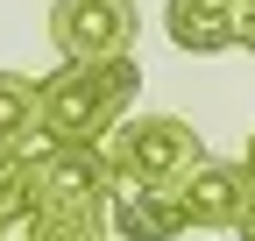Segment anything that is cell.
I'll return each instance as SVG.
<instances>
[{"label": "cell", "mask_w": 255, "mask_h": 241, "mask_svg": "<svg viewBox=\"0 0 255 241\" xmlns=\"http://www.w3.org/2000/svg\"><path fill=\"white\" fill-rule=\"evenodd\" d=\"M142 7L135 0H50V43L57 64H107V57H135Z\"/></svg>", "instance_id": "cell-4"}, {"label": "cell", "mask_w": 255, "mask_h": 241, "mask_svg": "<svg viewBox=\"0 0 255 241\" xmlns=\"http://www.w3.org/2000/svg\"><path fill=\"white\" fill-rule=\"evenodd\" d=\"M248 199H255L248 163L206 156V163L177 185V213H184V227H191V234H234V227H241V213H248Z\"/></svg>", "instance_id": "cell-5"}, {"label": "cell", "mask_w": 255, "mask_h": 241, "mask_svg": "<svg viewBox=\"0 0 255 241\" xmlns=\"http://www.w3.org/2000/svg\"><path fill=\"white\" fill-rule=\"evenodd\" d=\"M142 93V64L135 57H107V64H57L50 78H36V120L71 142V149H100V135L114 120L135 114Z\"/></svg>", "instance_id": "cell-1"}, {"label": "cell", "mask_w": 255, "mask_h": 241, "mask_svg": "<svg viewBox=\"0 0 255 241\" xmlns=\"http://www.w3.org/2000/svg\"><path fill=\"white\" fill-rule=\"evenodd\" d=\"M234 14H241V0H170L163 36L184 57H220V50H234Z\"/></svg>", "instance_id": "cell-7"}, {"label": "cell", "mask_w": 255, "mask_h": 241, "mask_svg": "<svg viewBox=\"0 0 255 241\" xmlns=\"http://www.w3.org/2000/svg\"><path fill=\"white\" fill-rule=\"evenodd\" d=\"M107 185L114 177L100 163V149H71V142H64L50 163L7 177V192H21L36 206L43 241H114L107 234Z\"/></svg>", "instance_id": "cell-2"}, {"label": "cell", "mask_w": 255, "mask_h": 241, "mask_svg": "<svg viewBox=\"0 0 255 241\" xmlns=\"http://www.w3.org/2000/svg\"><path fill=\"white\" fill-rule=\"evenodd\" d=\"M234 50H255V0H241V14H234Z\"/></svg>", "instance_id": "cell-10"}, {"label": "cell", "mask_w": 255, "mask_h": 241, "mask_svg": "<svg viewBox=\"0 0 255 241\" xmlns=\"http://www.w3.org/2000/svg\"><path fill=\"white\" fill-rule=\"evenodd\" d=\"M7 177H14V163H7V135H0V192H7Z\"/></svg>", "instance_id": "cell-12"}, {"label": "cell", "mask_w": 255, "mask_h": 241, "mask_svg": "<svg viewBox=\"0 0 255 241\" xmlns=\"http://www.w3.org/2000/svg\"><path fill=\"white\" fill-rule=\"evenodd\" d=\"M241 163H248V177H255V135H248V156H241Z\"/></svg>", "instance_id": "cell-13"}, {"label": "cell", "mask_w": 255, "mask_h": 241, "mask_svg": "<svg viewBox=\"0 0 255 241\" xmlns=\"http://www.w3.org/2000/svg\"><path fill=\"white\" fill-rule=\"evenodd\" d=\"M241 241H255V199H248V213H241V227H234Z\"/></svg>", "instance_id": "cell-11"}, {"label": "cell", "mask_w": 255, "mask_h": 241, "mask_svg": "<svg viewBox=\"0 0 255 241\" xmlns=\"http://www.w3.org/2000/svg\"><path fill=\"white\" fill-rule=\"evenodd\" d=\"M28 120H36V78L0 71V135H21Z\"/></svg>", "instance_id": "cell-8"}, {"label": "cell", "mask_w": 255, "mask_h": 241, "mask_svg": "<svg viewBox=\"0 0 255 241\" xmlns=\"http://www.w3.org/2000/svg\"><path fill=\"white\" fill-rule=\"evenodd\" d=\"M0 241H43V220L21 192H0Z\"/></svg>", "instance_id": "cell-9"}, {"label": "cell", "mask_w": 255, "mask_h": 241, "mask_svg": "<svg viewBox=\"0 0 255 241\" xmlns=\"http://www.w3.org/2000/svg\"><path fill=\"white\" fill-rule=\"evenodd\" d=\"M107 234L114 241H177L184 213H177V185H107Z\"/></svg>", "instance_id": "cell-6"}, {"label": "cell", "mask_w": 255, "mask_h": 241, "mask_svg": "<svg viewBox=\"0 0 255 241\" xmlns=\"http://www.w3.org/2000/svg\"><path fill=\"white\" fill-rule=\"evenodd\" d=\"M100 163L128 185H184L206 163V135L184 114H128L100 135Z\"/></svg>", "instance_id": "cell-3"}]
</instances>
